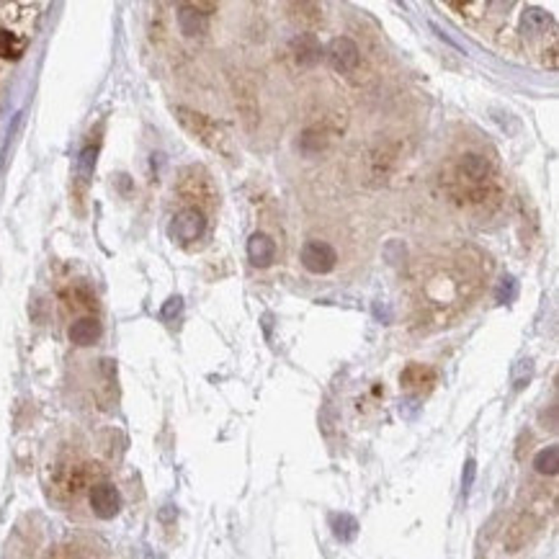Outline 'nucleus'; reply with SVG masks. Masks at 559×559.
<instances>
[{"mask_svg": "<svg viewBox=\"0 0 559 559\" xmlns=\"http://www.w3.org/2000/svg\"><path fill=\"white\" fill-rule=\"evenodd\" d=\"M60 559H88V557H81V555H64V557Z\"/></svg>", "mask_w": 559, "mask_h": 559, "instance_id": "obj_19", "label": "nucleus"}, {"mask_svg": "<svg viewBox=\"0 0 559 559\" xmlns=\"http://www.w3.org/2000/svg\"><path fill=\"white\" fill-rule=\"evenodd\" d=\"M101 332H104V328L96 317H83V320L70 325V340L75 346H93L101 338Z\"/></svg>", "mask_w": 559, "mask_h": 559, "instance_id": "obj_13", "label": "nucleus"}, {"mask_svg": "<svg viewBox=\"0 0 559 559\" xmlns=\"http://www.w3.org/2000/svg\"><path fill=\"white\" fill-rule=\"evenodd\" d=\"M88 505L93 516L108 520L122 511V495L116 485H111L108 479H93L88 487Z\"/></svg>", "mask_w": 559, "mask_h": 559, "instance_id": "obj_4", "label": "nucleus"}, {"mask_svg": "<svg viewBox=\"0 0 559 559\" xmlns=\"http://www.w3.org/2000/svg\"><path fill=\"white\" fill-rule=\"evenodd\" d=\"M452 188L456 196L467 202H482L485 196H490V191H495V166L485 155H464L454 168Z\"/></svg>", "mask_w": 559, "mask_h": 559, "instance_id": "obj_1", "label": "nucleus"}, {"mask_svg": "<svg viewBox=\"0 0 559 559\" xmlns=\"http://www.w3.org/2000/svg\"><path fill=\"white\" fill-rule=\"evenodd\" d=\"M302 266L310 271V273H331L338 266V253L331 243H322V240H312L302 248Z\"/></svg>", "mask_w": 559, "mask_h": 559, "instance_id": "obj_6", "label": "nucleus"}, {"mask_svg": "<svg viewBox=\"0 0 559 559\" xmlns=\"http://www.w3.org/2000/svg\"><path fill=\"white\" fill-rule=\"evenodd\" d=\"M325 145H328V137H325L322 132H314V129H307V132L299 137V147H302V152H307V155H314V152L325 150Z\"/></svg>", "mask_w": 559, "mask_h": 559, "instance_id": "obj_15", "label": "nucleus"}, {"mask_svg": "<svg viewBox=\"0 0 559 559\" xmlns=\"http://www.w3.org/2000/svg\"><path fill=\"white\" fill-rule=\"evenodd\" d=\"M178 119L204 145H209L211 150H219V152H229L228 134L222 132V126L217 125L214 119H209V116L199 114V111H188V108H178Z\"/></svg>", "mask_w": 559, "mask_h": 559, "instance_id": "obj_3", "label": "nucleus"}, {"mask_svg": "<svg viewBox=\"0 0 559 559\" xmlns=\"http://www.w3.org/2000/svg\"><path fill=\"white\" fill-rule=\"evenodd\" d=\"M400 382L408 392H428L435 384V372L431 366H423V364H410L405 372L400 374Z\"/></svg>", "mask_w": 559, "mask_h": 559, "instance_id": "obj_10", "label": "nucleus"}, {"mask_svg": "<svg viewBox=\"0 0 559 559\" xmlns=\"http://www.w3.org/2000/svg\"><path fill=\"white\" fill-rule=\"evenodd\" d=\"M320 44L314 39V34H299V37H294V42H291V55H294V60L302 64V67H312V64L320 60Z\"/></svg>", "mask_w": 559, "mask_h": 559, "instance_id": "obj_12", "label": "nucleus"}, {"mask_svg": "<svg viewBox=\"0 0 559 559\" xmlns=\"http://www.w3.org/2000/svg\"><path fill=\"white\" fill-rule=\"evenodd\" d=\"M232 88V101L240 114V122L248 132H255V126L261 125V104H258V88L253 85L250 78L245 75H232L229 81Z\"/></svg>", "mask_w": 559, "mask_h": 559, "instance_id": "obj_2", "label": "nucleus"}, {"mask_svg": "<svg viewBox=\"0 0 559 559\" xmlns=\"http://www.w3.org/2000/svg\"><path fill=\"white\" fill-rule=\"evenodd\" d=\"M207 232V217L204 211L196 207L181 209L173 222H170V237L181 245H188V243H196L202 240V235Z\"/></svg>", "mask_w": 559, "mask_h": 559, "instance_id": "obj_5", "label": "nucleus"}, {"mask_svg": "<svg viewBox=\"0 0 559 559\" xmlns=\"http://www.w3.org/2000/svg\"><path fill=\"white\" fill-rule=\"evenodd\" d=\"M248 258L255 269H269L276 258V243L271 240L266 232H255L248 240Z\"/></svg>", "mask_w": 559, "mask_h": 559, "instance_id": "obj_9", "label": "nucleus"}, {"mask_svg": "<svg viewBox=\"0 0 559 559\" xmlns=\"http://www.w3.org/2000/svg\"><path fill=\"white\" fill-rule=\"evenodd\" d=\"M397 158H400V150H397L394 142L379 145L372 155H369V176L376 178V181H387L390 173L394 170V166H397Z\"/></svg>", "mask_w": 559, "mask_h": 559, "instance_id": "obj_8", "label": "nucleus"}, {"mask_svg": "<svg viewBox=\"0 0 559 559\" xmlns=\"http://www.w3.org/2000/svg\"><path fill=\"white\" fill-rule=\"evenodd\" d=\"M181 307H184V305H181V299H178V297H173V299L166 305L163 314H166V317H173V314H178V312H181Z\"/></svg>", "mask_w": 559, "mask_h": 559, "instance_id": "obj_18", "label": "nucleus"}, {"mask_svg": "<svg viewBox=\"0 0 559 559\" xmlns=\"http://www.w3.org/2000/svg\"><path fill=\"white\" fill-rule=\"evenodd\" d=\"M178 26L186 37H204L209 31V22L204 13H199L191 3L178 5Z\"/></svg>", "mask_w": 559, "mask_h": 559, "instance_id": "obj_11", "label": "nucleus"}, {"mask_svg": "<svg viewBox=\"0 0 559 559\" xmlns=\"http://www.w3.org/2000/svg\"><path fill=\"white\" fill-rule=\"evenodd\" d=\"M557 467H559V452L557 446H546V449H541L534 459V469H537L538 475H546V477H555L557 475Z\"/></svg>", "mask_w": 559, "mask_h": 559, "instance_id": "obj_14", "label": "nucleus"}, {"mask_svg": "<svg viewBox=\"0 0 559 559\" xmlns=\"http://www.w3.org/2000/svg\"><path fill=\"white\" fill-rule=\"evenodd\" d=\"M22 47L23 44L19 42L11 31L0 29V57H8V60L19 57V55H22Z\"/></svg>", "mask_w": 559, "mask_h": 559, "instance_id": "obj_16", "label": "nucleus"}, {"mask_svg": "<svg viewBox=\"0 0 559 559\" xmlns=\"http://www.w3.org/2000/svg\"><path fill=\"white\" fill-rule=\"evenodd\" d=\"M526 23L531 26V29H544L549 19H546V13H541L537 8H531V11H526Z\"/></svg>", "mask_w": 559, "mask_h": 559, "instance_id": "obj_17", "label": "nucleus"}, {"mask_svg": "<svg viewBox=\"0 0 559 559\" xmlns=\"http://www.w3.org/2000/svg\"><path fill=\"white\" fill-rule=\"evenodd\" d=\"M328 60L338 70V73H353L358 63H361V52L353 39L348 37H338L328 44Z\"/></svg>", "mask_w": 559, "mask_h": 559, "instance_id": "obj_7", "label": "nucleus"}]
</instances>
